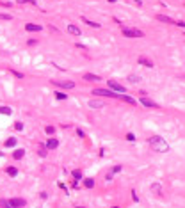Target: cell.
<instances>
[{"instance_id":"43","label":"cell","mask_w":185,"mask_h":208,"mask_svg":"<svg viewBox=\"0 0 185 208\" xmlns=\"http://www.w3.org/2000/svg\"><path fill=\"white\" fill-rule=\"evenodd\" d=\"M11 208H12V207H11Z\"/></svg>"},{"instance_id":"29","label":"cell","mask_w":185,"mask_h":208,"mask_svg":"<svg viewBox=\"0 0 185 208\" xmlns=\"http://www.w3.org/2000/svg\"><path fill=\"white\" fill-rule=\"evenodd\" d=\"M11 73H12V75L16 77V78H23V77H25L23 73H20V71H16V69H11Z\"/></svg>"},{"instance_id":"33","label":"cell","mask_w":185,"mask_h":208,"mask_svg":"<svg viewBox=\"0 0 185 208\" xmlns=\"http://www.w3.org/2000/svg\"><path fill=\"white\" fill-rule=\"evenodd\" d=\"M119 171H121V166H114V167L110 169V173H112V174H116V173H119Z\"/></svg>"},{"instance_id":"15","label":"cell","mask_w":185,"mask_h":208,"mask_svg":"<svg viewBox=\"0 0 185 208\" xmlns=\"http://www.w3.org/2000/svg\"><path fill=\"white\" fill-rule=\"evenodd\" d=\"M23 157H25V150H21V148L16 150V151L12 153V158H14V160H21Z\"/></svg>"},{"instance_id":"10","label":"cell","mask_w":185,"mask_h":208,"mask_svg":"<svg viewBox=\"0 0 185 208\" xmlns=\"http://www.w3.org/2000/svg\"><path fill=\"white\" fill-rule=\"evenodd\" d=\"M45 148H46V150H55V148H59V139H55V137H50V139L46 141Z\"/></svg>"},{"instance_id":"13","label":"cell","mask_w":185,"mask_h":208,"mask_svg":"<svg viewBox=\"0 0 185 208\" xmlns=\"http://www.w3.org/2000/svg\"><path fill=\"white\" fill-rule=\"evenodd\" d=\"M68 32H69V34H73V36H80V34H82V30H80L77 25H73V23H69V25H68Z\"/></svg>"},{"instance_id":"38","label":"cell","mask_w":185,"mask_h":208,"mask_svg":"<svg viewBox=\"0 0 185 208\" xmlns=\"http://www.w3.org/2000/svg\"><path fill=\"white\" fill-rule=\"evenodd\" d=\"M39 198H41V199H46V198H48V194H46V192H41V194H39Z\"/></svg>"},{"instance_id":"41","label":"cell","mask_w":185,"mask_h":208,"mask_svg":"<svg viewBox=\"0 0 185 208\" xmlns=\"http://www.w3.org/2000/svg\"><path fill=\"white\" fill-rule=\"evenodd\" d=\"M77 208H86V207H77Z\"/></svg>"},{"instance_id":"16","label":"cell","mask_w":185,"mask_h":208,"mask_svg":"<svg viewBox=\"0 0 185 208\" xmlns=\"http://www.w3.org/2000/svg\"><path fill=\"white\" fill-rule=\"evenodd\" d=\"M5 173H7V176H11V178H16L18 176V169L16 167H5Z\"/></svg>"},{"instance_id":"1","label":"cell","mask_w":185,"mask_h":208,"mask_svg":"<svg viewBox=\"0 0 185 208\" xmlns=\"http://www.w3.org/2000/svg\"><path fill=\"white\" fill-rule=\"evenodd\" d=\"M150 148L153 150V151H159V153H167L169 151V144L164 141V137H160V135H153V137H150Z\"/></svg>"},{"instance_id":"6","label":"cell","mask_w":185,"mask_h":208,"mask_svg":"<svg viewBox=\"0 0 185 208\" xmlns=\"http://www.w3.org/2000/svg\"><path fill=\"white\" fill-rule=\"evenodd\" d=\"M141 105H144L148 109H159V103L153 101V100H150L148 96H141Z\"/></svg>"},{"instance_id":"9","label":"cell","mask_w":185,"mask_h":208,"mask_svg":"<svg viewBox=\"0 0 185 208\" xmlns=\"http://www.w3.org/2000/svg\"><path fill=\"white\" fill-rule=\"evenodd\" d=\"M82 78H84L86 82H102V77H100V75H94V73H86Z\"/></svg>"},{"instance_id":"14","label":"cell","mask_w":185,"mask_h":208,"mask_svg":"<svg viewBox=\"0 0 185 208\" xmlns=\"http://www.w3.org/2000/svg\"><path fill=\"white\" fill-rule=\"evenodd\" d=\"M118 98H119V100H123V101H127V103H130V105H135V100H134L132 96H127V94H118Z\"/></svg>"},{"instance_id":"3","label":"cell","mask_w":185,"mask_h":208,"mask_svg":"<svg viewBox=\"0 0 185 208\" xmlns=\"http://www.w3.org/2000/svg\"><path fill=\"white\" fill-rule=\"evenodd\" d=\"M107 84H109V89H110L112 93H118V94H125V93H127V87L121 85V84L116 82V80H109Z\"/></svg>"},{"instance_id":"23","label":"cell","mask_w":185,"mask_h":208,"mask_svg":"<svg viewBox=\"0 0 185 208\" xmlns=\"http://www.w3.org/2000/svg\"><path fill=\"white\" fill-rule=\"evenodd\" d=\"M84 185H86V189H93L94 187V180L93 178H87V180H84Z\"/></svg>"},{"instance_id":"4","label":"cell","mask_w":185,"mask_h":208,"mask_svg":"<svg viewBox=\"0 0 185 208\" xmlns=\"http://www.w3.org/2000/svg\"><path fill=\"white\" fill-rule=\"evenodd\" d=\"M93 94L96 96H109V98H118L116 93H112L110 89H93Z\"/></svg>"},{"instance_id":"34","label":"cell","mask_w":185,"mask_h":208,"mask_svg":"<svg viewBox=\"0 0 185 208\" xmlns=\"http://www.w3.org/2000/svg\"><path fill=\"white\" fill-rule=\"evenodd\" d=\"M127 141L134 142V141H135V135H134V134H127Z\"/></svg>"},{"instance_id":"19","label":"cell","mask_w":185,"mask_h":208,"mask_svg":"<svg viewBox=\"0 0 185 208\" xmlns=\"http://www.w3.org/2000/svg\"><path fill=\"white\" fill-rule=\"evenodd\" d=\"M4 146H5V148H14V146H16V137H9V139L4 142Z\"/></svg>"},{"instance_id":"24","label":"cell","mask_w":185,"mask_h":208,"mask_svg":"<svg viewBox=\"0 0 185 208\" xmlns=\"http://www.w3.org/2000/svg\"><path fill=\"white\" fill-rule=\"evenodd\" d=\"M55 98H57V100H68V94L62 93V91H57V93H55Z\"/></svg>"},{"instance_id":"30","label":"cell","mask_w":185,"mask_h":208,"mask_svg":"<svg viewBox=\"0 0 185 208\" xmlns=\"http://www.w3.org/2000/svg\"><path fill=\"white\" fill-rule=\"evenodd\" d=\"M14 128H16L18 132H20V130H23V123H21V121H16V123H14Z\"/></svg>"},{"instance_id":"18","label":"cell","mask_w":185,"mask_h":208,"mask_svg":"<svg viewBox=\"0 0 185 208\" xmlns=\"http://www.w3.org/2000/svg\"><path fill=\"white\" fill-rule=\"evenodd\" d=\"M82 21H84V23H87V25H89V27H93V28H100V27H102L100 23H96V21H91V20H87L86 16H82Z\"/></svg>"},{"instance_id":"36","label":"cell","mask_w":185,"mask_h":208,"mask_svg":"<svg viewBox=\"0 0 185 208\" xmlns=\"http://www.w3.org/2000/svg\"><path fill=\"white\" fill-rule=\"evenodd\" d=\"M112 176H114L112 173H107V176H105V180H107V182H112Z\"/></svg>"},{"instance_id":"20","label":"cell","mask_w":185,"mask_h":208,"mask_svg":"<svg viewBox=\"0 0 185 208\" xmlns=\"http://www.w3.org/2000/svg\"><path fill=\"white\" fill-rule=\"evenodd\" d=\"M141 80H143V78H141L139 75H128V82H130V84H139Z\"/></svg>"},{"instance_id":"25","label":"cell","mask_w":185,"mask_h":208,"mask_svg":"<svg viewBox=\"0 0 185 208\" xmlns=\"http://www.w3.org/2000/svg\"><path fill=\"white\" fill-rule=\"evenodd\" d=\"M0 114H5V116H11V114H12V110H11V107H0Z\"/></svg>"},{"instance_id":"40","label":"cell","mask_w":185,"mask_h":208,"mask_svg":"<svg viewBox=\"0 0 185 208\" xmlns=\"http://www.w3.org/2000/svg\"><path fill=\"white\" fill-rule=\"evenodd\" d=\"M175 23H176L178 27H185V21H175Z\"/></svg>"},{"instance_id":"5","label":"cell","mask_w":185,"mask_h":208,"mask_svg":"<svg viewBox=\"0 0 185 208\" xmlns=\"http://www.w3.org/2000/svg\"><path fill=\"white\" fill-rule=\"evenodd\" d=\"M52 84L61 87V89H73L75 87V82H66V80H52Z\"/></svg>"},{"instance_id":"35","label":"cell","mask_w":185,"mask_h":208,"mask_svg":"<svg viewBox=\"0 0 185 208\" xmlns=\"http://www.w3.org/2000/svg\"><path fill=\"white\" fill-rule=\"evenodd\" d=\"M18 4H34V0H16Z\"/></svg>"},{"instance_id":"42","label":"cell","mask_w":185,"mask_h":208,"mask_svg":"<svg viewBox=\"0 0 185 208\" xmlns=\"http://www.w3.org/2000/svg\"><path fill=\"white\" fill-rule=\"evenodd\" d=\"M114 208H119V207H114Z\"/></svg>"},{"instance_id":"22","label":"cell","mask_w":185,"mask_h":208,"mask_svg":"<svg viewBox=\"0 0 185 208\" xmlns=\"http://www.w3.org/2000/svg\"><path fill=\"white\" fill-rule=\"evenodd\" d=\"M71 176L75 178V182H78V180H82V171H80V169H75V171L71 173Z\"/></svg>"},{"instance_id":"12","label":"cell","mask_w":185,"mask_h":208,"mask_svg":"<svg viewBox=\"0 0 185 208\" xmlns=\"http://www.w3.org/2000/svg\"><path fill=\"white\" fill-rule=\"evenodd\" d=\"M87 107H91V109H103V100H89Z\"/></svg>"},{"instance_id":"2","label":"cell","mask_w":185,"mask_h":208,"mask_svg":"<svg viewBox=\"0 0 185 208\" xmlns=\"http://www.w3.org/2000/svg\"><path fill=\"white\" fill-rule=\"evenodd\" d=\"M121 32L125 37H144V32L139 28H128V27H121Z\"/></svg>"},{"instance_id":"37","label":"cell","mask_w":185,"mask_h":208,"mask_svg":"<svg viewBox=\"0 0 185 208\" xmlns=\"http://www.w3.org/2000/svg\"><path fill=\"white\" fill-rule=\"evenodd\" d=\"M77 48H82V50H87V46H86V45H80V43H77Z\"/></svg>"},{"instance_id":"21","label":"cell","mask_w":185,"mask_h":208,"mask_svg":"<svg viewBox=\"0 0 185 208\" xmlns=\"http://www.w3.org/2000/svg\"><path fill=\"white\" fill-rule=\"evenodd\" d=\"M150 190H151L153 194H160V192H162V187H160L159 183H151V187H150Z\"/></svg>"},{"instance_id":"31","label":"cell","mask_w":185,"mask_h":208,"mask_svg":"<svg viewBox=\"0 0 185 208\" xmlns=\"http://www.w3.org/2000/svg\"><path fill=\"white\" fill-rule=\"evenodd\" d=\"M75 132H77V135H78L80 139H86V134H84V130H80V128H77Z\"/></svg>"},{"instance_id":"26","label":"cell","mask_w":185,"mask_h":208,"mask_svg":"<svg viewBox=\"0 0 185 208\" xmlns=\"http://www.w3.org/2000/svg\"><path fill=\"white\" fill-rule=\"evenodd\" d=\"M0 20H4V21H11V20H12V16H11V14H7V12H0Z\"/></svg>"},{"instance_id":"17","label":"cell","mask_w":185,"mask_h":208,"mask_svg":"<svg viewBox=\"0 0 185 208\" xmlns=\"http://www.w3.org/2000/svg\"><path fill=\"white\" fill-rule=\"evenodd\" d=\"M157 20H159V21H164V23H169V25H173V23H175L169 16H164V14H157Z\"/></svg>"},{"instance_id":"27","label":"cell","mask_w":185,"mask_h":208,"mask_svg":"<svg viewBox=\"0 0 185 208\" xmlns=\"http://www.w3.org/2000/svg\"><path fill=\"white\" fill-rule=\"evenodd\" d=\"M45 132H46V134H48V135H53V134H55V128H53V126H52V125H48V126H46V128H45Z\"/></svg>"},{"instance_id":"39","label":"cell","mask_w":185,"mask_h":208,"mask_svg":"<svg viewBox=\"0 0 185 208\" xmlns=\"http://www.w3.org/2000/svg\"><path fill=\"white\" fill-rule=\"evenodd\" d=\"M132 198H134V201H135V203H137V201H139V196H137V194H135V192H132Z\"/></svg>"},{"instance_id":"7","label":"cell","mask_w":185,"mask_h":208,"mask_svg":"<svg viewBox=\"0 0 185 208\" xmlns=\"http://www.w3.org/2000/svg\"><path fill=\"white\" fill-rule=\"evenodd\" d=\"M7 201H9V205L12 208H23L27 205V201L23 198H12V199H7Z\"/></svg>"},{"instance_id":"32","label":"cell","mask_w":185,"mask_h":208,"mask_svg":"<svg viewBox=\"0 0 185 208\" xmlns=\"http://www.w3.org/2000/svg\"><path fill=\"white\" fill-rule=\"evenodd\" d=\"M37 153H39V157H46V148H43V146H41Z\"/></svg>"},{"instance_id":"28","label":"cell","mask_w":185,"mask_h":208,"mask_svg":"<svg viewBox=\"0 0 185 208\" xmlns=\"http://www.w3.org/2000/svg\"><path fill=\"white\" fill-rule=\"evenodd\" d=\"M0 208H11L9 201H7V199H0Z\"/></svg>"},{"instance_id":"11","label":"cell","mask_w":185,"mask_h":208,"mask_svg":"<svg viewBox=\"0 0 185 208\" xmlns=\"http://www.w3.org/2000/svg\"><path fill=\"white\" fill-rule=\"evenodd\" d=\"M25 30H29V32H41L43 27L36 25V23H25Z\"/></svg>"},{"instance_id":"8","label":"cell","mask_w":185,"mask_h":208,"mask_svg":"<svg viewBox=\"0 0 185 208\" xmlns=\"http://www.w3.org/2000/svg\"><path fill=\"white\" fill-rule=\"evenodd\" d=\"M137 61H139V64H141V66H146V68H155V62H153L150 57H144V55H141Z\"/></svg>"}]
</instances>
